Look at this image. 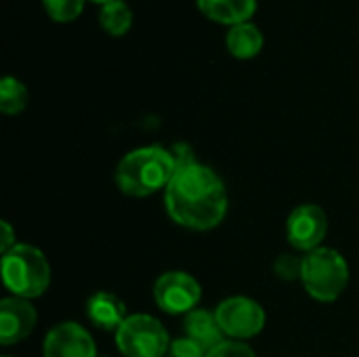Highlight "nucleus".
Segmentation results:
<instances>
[{
  "label": "nucleus",
  "instance_id": "obj_1",
  "mask_svg": "<svg viewBox=\"0 0 359 357\" xmlns=\"http://www.w3.org/2000/svg\"><path fill=\"white\" fill-rule=\"evenodd\" d=\"M164 206L177 225L208 231L221 225L227 215V189L212 168L196 162L177 168L164 189Z\"/></svg>",
  "mask_w": 359,
  "mask_h": 357
},
{
  "label": "nucleus",
  "instance_id": "obj_2",
  "mask_svg": "<svg viewBox=\"0 0 359 357\" xmlns=\"http://www.w3.org/2000/svg\"><path fill=\"white\" fill-rule=\"evenodd\" d=\"M177 173L170 149L160 145H147L128 151L116 166V185L122 194L133 198H145L160 189H166Z\"/></svg>",
  "mask_w": 359,
  "mask_h": 357
},
{
  "label": "nucleus",
  "instance_id": "obj_3",
  "mask_svg": "<svg viewBox=\"0 0 359 357\" xmlns=\"http://www.w3.org/2000/svg\"><path fill=\"white\" fill-rule=\"evenodd\" d=\"M2 280L13 297L36 299L50 286V265L40 248L17 244L2 255Z\"/></svg>",
  "mask_w": 359,
  "mask_h": 357
},
{
  "label": "nucleus",
  "instance_id": "obj_4",
  "mask_svg": "<svg viewBox=\"0 0 359 357\" xmlns=\"http://www.w3.org/2000/svg\"><path fill=\"white\" fill-rule=\"evenodd\" d=\"M301 280L305 290L320 303L337 301L349 284V267L339 250L316 248L303 255Z\"/></svg>",
  "mask_w": 359,
  "mask_h": 357
},
{
  "label": "nucleus",
  "instance_id": "obj_5",
  "mask_svg": "<svg viewBox=\"0 0 359 357\" xmlns=\"http://www.w3.org/2000/svg\"><path fill=\"white\" fill-rule=\"evenodd\" d=\"M170 343L162 322L145 314L128 316L116 332V347L124 357H164Z\"/></svg>",
  "mask_w": 359,
  "mask_h": 357
},
{
  "label": "nucleus",
  "instance_id": "obj_6",
  "mask_svg": "<svg viewBox=\"0 0 359 357\" xmlns=\"http://www.w3.org/2000/svg\"><path fill=\"white\" fill-rule=\"evenodd\" d=\"M154 299L158 307L170 316L189 314L202 299V286L185 271H166L156 280Z\"/></svg>",
  "mask_w": 359,
  "mask_h": 357
},
{
  "label": "nucleus",
  "instance_id": "obj_7",
  "mask_svg": "<svg viewBox=\"0 0 359 357\" xmlns=\"http://www.w3.org/2000/svg\"><path fill=\"white\" fill-rule=\"evenodd\" d=\"M221 330L229 339H252L265 328L263 307L248 297L225 299L215 311Z\"/></svg>",
  "mask_w": 359,
  "mask_h": 357
},
{
  "label": "nucleus",
  "instance_id": "obj_8",
  "mask_svg": "<svg viewBox=\"0 0 359 357\" xmlns=\"http://www.w3.org/2000/svg\"><path fill=\"white\" fill-rule=\"evenodd\" d=\"M328 234V217L318 204L297 206L286 221V236L292 248L301 252H311L322 246Z\"/></svg>",
  "mask_w": 359,
  "mask_h": 357
},
{
  "label": "nucleus",
  "instance_id": "obj_9",
  "mask_svg": "<svg viewBox=\"0 0 359 357\" xmlns=\"http://www.w3.org/2000/svg\"><path fill=\"white\" fill-rule=\"evenodd\" d=\"M42 353L44 357H99L93 337L76 322H61L50 328Z\"/></svg>",
  "mask_w": 359,
  "mask_h": 357
},
{
  "label": "nucleus",
  "instance_id": "obj_10",
  "mask_svg": "<svg viewBox=\"0 0 359 357\" xmlns=\"http://www.w3.org/2000/svg\"><path fill=\"white\" fill-rule=\"evenodd\" d=\"M38 314L25 299L8 297L0 303V343L4 347L25 341L36 328Z\"/></svg>",
  "mask_w": 359,
  "mask_h": 357
},
{
  "label": "nucleus",
  "instance_id": "obj_11",
  "mask_svg": "<svg viewBox=\"0 0 359 357\" xmlns=\"http://www.w3.org/2000/svg\"><path fill=\"white\" fill-rule=\"evenodd\" d=\"M86 316L97 328L107 330V332H111V330L118 332V328L128 320L124 301L111 292L93 295L86 303Z\"/></svg>",
  "mask_w": 359,
  "mask_h": 357
},
{
  "label": "nucleus",
  "instance_id": "obj_12",
  "mask_svg": "<svg viewBox=\"0 0 359 357\" xmlns=\"http://www.w3.org/2000/svg\"><path fill=\"white\" fill-rule=\"evenodd\" d=\"M183 330H185V337H189L191 341L202 345L206 351L215 349L217 345H221L225 341V332L221 330L217 316L206 309L189 311L183 320Z\"/></svg>",
  "mask_w": 359,
  "mask_h": 357
},
{
  "label": "nucleus",
  "instance_id": "obj_13",
  "mask_svg": "<svg viewBox=\"0 0 359 357\" xmlns=\"http://www.w3.org/2000/svg\"><path fill=\"white\" fill-rule=\"evenodd\" d=\"M198 8L212 21L236 25L248 21L257 11V0H196Z\"/></svg>",
  "mask_w": 359,
  "mask_h": 357
},
{
  "label": "nucleus",
  "instance_id": "obj_14",
  "mask_svg": "<svg viewBox=\"0 0 359 357\" xmlns=\"http://www.w3.org/2000/svg\"><path fill=\"white\" fill-rule=\"evenodd\" d=\"M225 42H227V50L236 59H252L263 48V34L255 23L244 21L229 27Z\"/></svg>",
  "mask_w": 359,
  "mask_h": 357
},
{
  "label": "nucleus",
  "instance_id": "obj_15",
  "mask_svg": "<svg viewBox=\"0 0 359 357\" xmlns=\"http://www.w3.org/2000/svg\"><path fill=\"white\" fill-rule=\"evenodd\" d=\"M99 23L107 34L122 36L133 25V11L124 0L105 2V4H101V11H99Z\"/></svg>",
  "mask_w": 359,
  "mask_h": 357
},
{
  "label": "nucleus",
  "instance_id": "obj_16",
  "mask_svg": "<svg viewBox=\"0 0 359 357\" xmlns=\"http://www.w3.org/2000/svg\"><path fill=\"white\" fill-rule=\"evenodd\" d=\"M27 105V88L21 80L4 76L0 82V109L6 116H17Z\"/></svg>",
  "mask_w": 359,
  "mask_h": 357
},
{
  "label": "nucleus",
  "instance_id": "obj_17",
  "mask_svg": "<svg viewBox=\"0 0 359 357\" xmlns=\"http://www.w3.org/2000/svg\"><path fill=\"white\" fill-rule=\"evenodd\" d=\"M42 4L55 21H72L84 8V0H42Z\"/></svg>",
  "mask_w": 359,
  "mask_h": 357
},
{
  "label": "nucleus",
  "instance_id": "obj_18",
  "mask_svg": "<svg viewBox=\"0 0 359 357\" xmlns=\"http://www.w3.org/2000/svg\"><path fill=\"white\" fill-rule=\"evenodd\" d=\"M276 276L282 278V280H297L301 278V271H303V257H294V255H280L278 261H276Z\"/></svg>",
  "mask_w": 359,
  "mask_h": 357
},
{
  "label": "nucleus",
  "instance_id": "obj_19",
  "mask_svg": "<svg viewBox=\"0 0 359 357\" xmlns=\"http://www.w3.org/2000/svg\"><path fill=\"white\" fill-rule=\"evenodd\" d=\"M206 353L208 351L202 345H198L196 341H191L189 337L175 339L168 349V357H206Z\"/></svg>",
  "mask_w": 359,
  "mask_h": 357
},
{
  "label": "nucleus",
  "instance_id": "obj_20",
  "mask_svg": "<svg viewBox=\"0 0 359 357\" xmlns=\"http://www.w3.org/2000/svg\"><path fill=\"white\" fill-rule=\"evenodd\" d=\"M206 357H257L255 351L240 343V341H223L221 345H217L215 349H210Z\"/></svg>",
  "mask_w": 359,
  "mask_h": 357
},
{
  "label": "nucleus",
  "instance_id": "obj_21",
  "mask_svg": "<svg viewBox=\"0 0 359 357\" xmlns=\"http://www.w3.org/2000/svg\"><path fill=\"white\" fill-rule=\"evenodd\" d=\"M0 229H2V236H0V250L2 255H6L13 246H17V240H15V231L11 227L8 221H2L0 223Z\"/></svg>",
  "mask_w": 359,
  "mask_h": 357
},
{
  "label": "nucleus",
  "instance_id": "obj_22",
  "mask_svg": "<svg viewBox=\"0 0 359 357\" xmlns=\"http://www.w3.org/2000/svg\"><path fill=\"white\" fill-rule=\"evenodd\" d=\"M93 2H99V4H105V2H111V0H93Z\"/></svg>",
  "mask_w": 359,
  "mask_h": 357
}]
</instances>
